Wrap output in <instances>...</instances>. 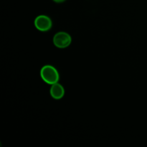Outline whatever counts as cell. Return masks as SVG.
<instances>
[{"label":"cell","mask_w":147,"mask_h":147,"mask_svg":"<svg viewBox=\"0 0 147 147\" xmlns=\"http://www.w3.org/2000/svg\"><path fill=\"white\" fill-rule=\"evenodd\" d=\"M72 39L69 34L65 32L57 33L53 37V42L59 48H65L71 43Z\"/></svg>","instance_id":"obj_2"},{"label":"cell","mask_w":147,"mask_h":147,"mask_svg":"<svg viewBox=\"0 0 147 147\" xmlns=\"http://www.w3.org/2000/svg\"><path fill=\"white\" fill-rule=\"evenodd\" d=\"M53 23L50 17L46 15H40L34 20V26L37 30L42 32H46L50 30Z\"/></svg>","instance_id":"obj_3"},{"label":"cell","mask_w":147,"mask_h":147,"mask_svg":"<svg viewBox=\"0 0 147 147\" xmlns=\"http://www.w3.org/2000/svg\"><path fill=\"white\" fill-rule=\"evenodd\" d=\"M40 76L42 80L47 84L53 85L59 80V73L52 65H45L40 70Z\"/></svg>","instance_id":"obj_1"},{"label":"cell","mask_w":147,"mask_h":147,"mask_svg":"<svg viewBox=\"0 0 147 147\" xmlns=\"http://www.w3.org/2000/svg\"><path fill=\"white\" fill-rule=\"evenodd\" d=\"M65 94L64 88L59 83H56L52 85L50 88V95L55 99H60L63 97Z\"/></svg>","instance_id":"obj_4"},{"label":"cell","mask_w":147,"mask_h":147,"mask_svg":"<svg viewBox=\"0 0 147 147\" xmlns=\"http://www.w3.org/2000/svg\"><path fill=\"white\" fill-rule=\"evenodd\" d=\"M54 1H55V2L57 3H61V2H63L64 1H65V0H53Z\"/></svg>","instance_id":"obj_5"}]
</instances>
